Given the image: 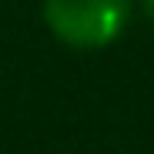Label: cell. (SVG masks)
Wrapping results in <instances>:
<instances>
[{
	"mask_svg": "<svg viewBox=\"0 0 154 154\" xmlns=\"http://www.w3.org/2000/svg\"><path fill=\"white\" fill-rule=\"evenodd\" d=\"M44 20L67 47L100 50L124 34L131 0H44Z\"/></svg>",
	"mask_w": 154,
	"mask_h": 154,
	"instance_id": "1",
	"label": "cell"
},
{
	"mask_svg": "<svg viewBox=\"0 0 154 154\" xmlns=\"http://www.w3.org/2000/svg\"><path fill=\"white\" fill-rule=\"evenodd\" d=\"M141 4H144V10L151 14V20H154V0H141Z\"/></svg>",
	"mask_w": 154,
	"mask_h": 154,
	"instance_id": "2",
	"label": "cell"
}]
</instances>
